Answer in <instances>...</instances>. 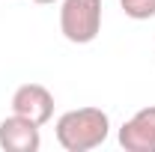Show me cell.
I'll list each match as a JSON object with an SVG mask.
<instances>
[{
    "label": "cell",
    "mask_w": 155,
    "mask_h": 152,
    "mask_svg": "<svg viewBox=\"0 0 155 152\" xmlns=\"http://www.w3.org/2000/svg\"><path fill=\"white\" fill-rule=\"evenodd\" d=\"M42 125L24 119L18 114H9L3 122H0V149L6 152H39L42 146V134H39Z\"/></svg>",
    "instance_id": "5b68a950"
},
{
    "label": "cell",
    "mask_w": 155,
    "mask_h": 152,
    "mask_svg": "<svg viewBox=\"0 0 155 152\" xmlns=\"http://www.w3.org/2000/svg\"><path fill=\"white\" fill-rule=\"evenodd\" d=\"M33 3H42V6H48V3H57V0H33Z\"/></svg>",
    "instance_id": "52a82bcc"
},
{
    "label": "cell",
    "mask_w": 155,
    "mask_h": 152,
    "mask_svg": "<svg viewBox=\"0 0 155 152\" xmlns=\"http://www.w3.org/2000/svg\"><path fill=\"white\" fill-rule=\"evenodd\" d=\"M119 146L125 152H155V104L140 107L119 125Z\"/></svg>",
    "instance_id": "277c9868"
},
{
    "label": "cell",
    "mask_w": 155,
    "mask_h": 152,
    "mask_svg": "<svg viewBox=\"0 0 155 152\" xmlns=\"http://www.w3.org/2000/svg\"><path fill=\"white\" fill-rule=\"evenodd\" d=\"M122 12L131 21H149L155 18V0H119Z\"/></svg>",
    "instance_id": "8992f818"
},
{
    "label": "cell",
    "mask_w": 155,
    "mask_h": 152,
    "mask_svg": "<svg viewBox=\"0 0 155 152\" xmlns=\"http://www.w3.org/2000/svg\"><path fill=\"white\" fill-rule=\"evenodd\" d=\"M57 143L66 152H90L101 146L110 134V116L101 107H75L66 111L54 125Z\"/></svg>",
    "instance_id": "6da1fadb"
},
{
    "label": "cell",
    "mask_w": 155,
    "mask_h": 152,
    "mask_svg": "<svg viewBox=\"0 0 155 152\" xmlns=\"http://www.w3.org/2000/svg\"><path fill=\"white\" fill-rule=\"evenodd\" d=\"M12 114L24 116L36 125H48L54 116V95L42 84H21L12 93Z\"/></svg>",
    "instance_id": "3957f363"
},
{
    "label": "cell",
    "mask_w": 155,
    "mask_h": 152,
    "mask_svg": "<svg viewBox=\"0 0 155 152\" xmlns=\"http://www.w3.org/2000/svg\"><path fill=\"white\" fill-rule=\"evenodd\" d=\"M60 33L72 45H90L101 33V0H63Z\"/></svg>",
    "instance_id": "7a4b0ae2"
}]
</instances>
